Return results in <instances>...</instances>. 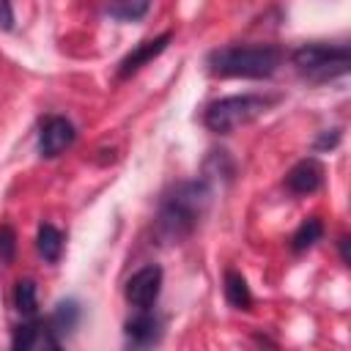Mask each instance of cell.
<instances>
[{
  "label": "cell",
  "instance_id": "cell-10",
  "mask_svg": "<svg viewBox=\"0 0 351 351\" xmlns=\"http://www.w3.org/2000/svg\"><path fill=\"white\" fill-rule=\"evenodd\" d=\"M162 335V324L154 313L148 310H140L134 318L126 321V340L137 348H145V346H154Z\"/></svg>",
  "mask_w": 351,
  "mask_h": 351
},
{
  "label": "cell",
  "instance_id": "cell-14",
  "mask_svg": "<svg viewBox=\"0 0 351 351\" xmlns=\"http://www.w3.org/2000/svg\"><path fill=\"white\" fill-rule=\"evenodd\" d=\"M151 0H107V14L118 22H137L148 14Z\"/></svg>",
  "mask_w": 351,
  "mask_h": 351
},
{
  "label": "cell",
  "instance_id": "cell-1",
  "mask_svg": "<svg viewBox=\"0 0 351 351\" xmlns=\"http://www.w3.org/2000/svg\"><path fill=\"white\" fill-rule=\"evenodd\" d=\"M211 203V189L203 178L178 184L165 200L159 203V214L154 219V236L159 244H181L189 239L203 219Z\"/></svg>",
  "mask_w": 351,
  "mask_h": 351
},
{
  "label": "cell",
  "instance_id": "cell-20",
  "mask_svg": "<svg viewBox=\"0 0 351 351\" xmlns=\"http://www.w3.org/2000/svg\"><path fill=\"white\" fill-rule=\"evenodd\" d=\"M340 258H343V263H346V266L351 263V261H348V239H346V236L340 239Z\"/></svg>",
  "mask_w": 351,
  "mask_h": 351
},
{
  "label": "cell",
  "instance_id": "cell-17",
  "mask_svg": "<svg viewBox=\"0 0 351 351\" xmlns=\"http://www.w3.org/2000/svg\"><path fill=\"white\" fill-rule=\"evenodd\" d=\"M16 255V233L11 225H0V261L11 263Z\"/></svg>",
  "mask_w": 351,
  "mask_h": 351
},
{
  "label": "cell",
  "instance_id": "cell-18",
  "mask_svg": "<svg viewBox=\"0 0 351 351\" xmlns=\"http://www.w3.org/2000/svg\"><path fill=\"white\" fill-rule=\"evenodd\" d=\"M340 143V129H329L324 132L318 140H315V151H324V148H335Z\"/></svg>",
  "mask_w": 351,
  "mask_h": 351
},
{
  "label": "cell",
  "instance_id": "cell-7",
  "mask_svg": "<svg viewBox=\"0 0 351 351\" xmlns=\"http://www.w3.org/2000/svg\"><path fill=\"white\" fill-rule=\"evenodd\" d=\"M14 348L22 351H47V348H60V337L52 332L49 321H38L36 315L27 318L25 324L16 326L14 337H11Z\"/></svg>",
  "mask_w": 351,
  "mask_h": 351
},
{
  "label": "cell",
  "instance_id": "cell-15",
  "mask_svg": "<svg viewBox=\"0 0 351 351\" xmlns=\"http://www.w3.org/2000/svg\"><path fill=\"white\" fill-rule=\"evenodd\" d=\"M321 236H324L321 219L310 217V219H304V222L296 228V233H293V239H291V250H293V252H304V250H310Z\"/></svg>",
  "mask_w": 351,
  "mask_h": 351
},
{
  "label": "cell",
  "instance_id": "cell-11",
  "mask_svg": "<svg viewBox=\"0 0 351 351\" xmlns=\"http://www.w3.org/2000/svg\"><path fill=\"white\" fill-rule=\"evenodd\" d=\"M36 250H38V255H41L47 263H55V261L60 258V252H63V233H60L55 225H49V222L38 225Z\"/></svg>",
  "mask_w": 351,
  "mask_h": 351
},
{
  "label": "cell",
  "instance_id": "cell-9",
  "mask_svg": "<svg viewBox=\"0 0 351 351\" xmlns=\"http://www.w3.org/2000/svg\"><path fill=\"white\" fill-rule=\"evenodd\" d=\"M170 38H173V33H162V36H156V38H148V41H143V44H137L121 63H118V80H126V77H132L134 71H140L145 63H151L154 58H159L165 49H167V44H170Z\"/></svg>",
  "mask_w": 351,
  "mask_h": 351
},
{
  "label": "cell",
  "instance_id": "cell-19",
  "mask_svg": "<svg viewBox=\"0 0 351 351\" xmlns=\"http://www.w3.org/2000/svg\"><path fill=\"white\" fill-rule=\"evenodd\" d=\"M14 27V8L11 0H0V30H11Z\"/></svg>",
  "mask_w": 351,
  "mask_h": 351
},
{
  "label": "cell",
  "instance_id": "cell-3",
  "mask_svg": "<svg viewBox=\"0 0 351 351\" xmlns=\"http://www.w3.org/2000/svg\"><path fill=\"white\" fill-rule=\"evenodd\" d=\"M271 104H274V99L271 96H261V93L225 96V99H217V101H211L206 107L203 123L214 134H230L233 129L247 126L250 121H255L258 115H263Z\"/></svg>",
  "mask_w": 351,
  "mask_h": 351
},
{
  "label": "cell",
  "instance_id": "cell-12",
  "mask_svg": "<svg viewBox=\"0 0 351 351\" xmlns=\"http://www.w3.org/2000/svg\"><path fill=\"white\" fill-rule=\"evenodd\" d=\"M47 321H49L52 332H55L58 337H63V335L74 332V326H77V321H80V304H77L74 299L58 302V307L52 310V315H49Z\"/></svg>",
  "mask_w": 351,
  "mask_h": 351
},
{
  "label": "cell",
  "instance_id": "cell-13",
  "mask_svg": "<svg viewBox=\"0 0 351 351\" xmlns=\"http://www.w3.org/2000/svg\"><path fill=\"white\" fill-rule=\"evenodd\" d=\"M225 299L236 310H250V304H252V293H250L247 280L239 271H233V269L225 271Z\"/></svg>",
  "mask_w": 351,
  "mask_h": 351
},
{
  "label": "cell",
  "instance_id": "cell-8",
  "mask_svg": "<svg viewBox=\"0 0 351 351\" xmlns=\"http://www.w3.org/2000/svg\"><path fill=\"white\" fill-rule=\"evenodd\" d=\"M324 184V167L318 159L307 156L299 159L288 173H285V189L291 195H313L315 189H321Z\"/></svg>",
  "mask_w": 351,
  "mask_h": 351
},
{
  "label": "cell",
  "instance_id": "cell-16",
  "mask_svg": "<svg viewBox=\"0 0 351 351\" xmlns=\"http://www.w3.org/2000/svg\"><path fill=\"white\" fill-rule=\"evenodd\" d=\"M14 307L25 315V318H33L36 310H38V291H36V282L33 280H19L16 288H14Z\"/></svg>",
  "mask_w": 351,
  "mask_h": 351
},
{
  "label": "cell",
  "instance_id": "cell-4",
  "mask_svg": "<svg viewBox=\"0 0 351 351\" xmlns=\"http://www.w3.org/2000/svg\"><path fill=\"white\" fill-rule=\"evenodd\" d=\"M291 63L302 77L313 82H326L348 71L351 52L346 44H302L299 49H293Z\"/></svg>",
  "mask_w": 351,
  "mask_h": 351
},
{
  "label": "cell",
  "instance_id": "cell-6",
  "mask_svg": "<svg viewBox=\"0 0 351 351\" xmlns=\"http://www.w3.org/2000/svg\"><path fill=\"white\" fill-rule=\"evenodd\" d=\"M74 140H77L74 123L69 118H63V115H49L41 123V132H38V154L44 159H55L66 148H71Z\"/></svg>",
  "mask_w": 351,
  "mask_h": 351
},
{
  "label": "cell",
  "instance_id": "cell-2",
  "mask_svg": "<svg viewBox=\"0 0 351 351\" xmlns=\"http://www.w3.org/2000/svg\"><path fill=\"white\" fill-rule=\"evenodd\" d=\"M206 63L214 77L266 80L280 69L282 49L274 44H233L214 49Z\"/></svg>",
  "mask_w": 351,
  "mask_h": 351
},
{
  "label": "cell",
  "instance_id": "cell-5",
  "mask_svg": "<svg viewBox=\"0 0 351 351\" xmlns=\"http://www.w3.org/2000/svg\"><path fill=\"white\" fill-rule=\"evenodd\" d=\"M159 291H162V269L156 263H148L143 269H137L129 280H126V288H123V296L132 307L137 310H151V304L159 299Z\"/></svg>",
  "mask_w": 351,
  "mask_h": 351
}]
</instances>
